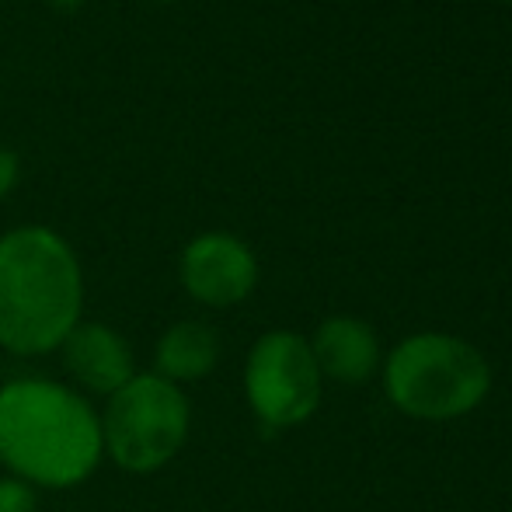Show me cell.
Instances as JSON below:
<instances>
[{"label": "cell", "mask_w": 512, "mask_h": 512, "mask_svg": "<svg viewBox=\"0 0 512 512\" xmlns=\"http://www.w3.org/2000/svg\"><path fill=\"white\" fill-rule=\"evenodd\" d=\"M102 415L74 387L21 377L0 387V464L32 488H77L102 464Z\"/></svg>", "instance_id": "1"}, {"label": "cell", "mask_w": 512, "mask_h": 512, "mask_svg": "<svg viewBox=\"0 0 512 512\" xmlns=\"http://www.w3.org/2000/svg\"><path fill=\"white\" fill-rule=\"evenodd\" d=\"M84 272L67 237L14 227L0 237V349L46 356L81 324Z\"/></svg>", "instance_id": "2"}, {"label": "cell", "mask_w": 512, "mask_h": 512, "mask_svg": "<svg viewBox=\"0 0 512 512\" xmlns=\"http://www.w3.org/2000/svg\"><path fill=\"white\" fill-rule=\"evenodd\" d=\"M391 405L418 422H453L471 415L492 391V366L474 342L450 331L401 338L384 359Z\"/></svg>", "instance_id": "3"}, {"label": "cell", "mask_w": 512, "mask_h": 512, "mask_svg": "<svg viewBox=\"0 0 512 512\" xmlns=\"http://www.w3.org/2000/svg\"><path fill=\"white\" fill-rule=\"evenodd\" d=\"M192 408L178 384L157 373H136L115 391L102 415V450L129 474H154L182 453Z\"/></svg>", "instance_id": "4"}, {"label": "cell", "mask_w": 512, "mask_h": 512, "mask_svg": "<svg viewBox=\"0 0 512 512\" xmlns=\"http://www.w3.org/2000/svg\"><path fill=\"white\" fill-rule=\"evenodd\" d=\"M324 377L310 342L297 331H265L244 363V398L265 429L304 425L321 408Z\"/></svg>", "instance_id": "5"}, {"label": "cell", "mask_w": 512, "mask_h": 512, "mask_svg": "<svg viewBox=\"0 0 512 512\" xmlns=\"http://www.w3.org/2000/svg\"><path fill=\"white\" fill-rule=\"evenodd\" d=\"M182 286L203 307H234L258 286V258L237 234L206 230L182 251Z\"/></svg>", "instance_id": "6"}, {"label": "cell", "mask_w": 512, "mask_h": 512, "mask_svg": "<svg viewBox=\"0 0 512 512\" xmlns=\"http://www.w3.org/2000/svg\"><path fill=\"white\" fill-rule=\"evenodd\" d=\"M60 349L70 377L91 394L112 398L136 377L133 345L102 321H81Z\"/></svg>", "instance_id": "7"}, {"label": "cell", "mask_w": 512, "mask_h": 512, "mask_svg": "<svg viewBox=\"0 0 512 512\" xmlns=\"http://www.w3.org/2000/svg\"><path fill=\"white\" fill-rule=\"evenodd\" d=\"M310 352L324 380L335 384H366L380 370V338L366 321L349 314H335L317 324Z\"/></svg>", "instance_id": "8"}, {"label": "cell", "mask_w": 512, "mask_h": 512, "mask_svg": "<svg viewBox=\"0 0 512 512\" xmlns=\"http://www.w3.org/2000/svg\"><path fill=\"white\" fill-rule=\"evenodd\" d=\"M220 363V335L206 321H178L157 338L154 373L171 384L203 380Z\"/></svg>", "instance_id": "9"}, {"label": "cell", "mask_w": 512, "mask_h": 512, "mask_svg": "<svg viewBox=\"0 0 512 512\" xmlns=\"http://www.w3.org/2000/svg\"><path fill=\"white\" fill-rule=\"evenodd\" d=\"M35 506H39V495L28 481L14 474L0 478V512H35Z\"/></svg>", "instance_id": "10"}, {"label": "cell", "mask_w": 512, "mask_h": 512, "mask_svg": "<svg viewBox=\"0 0 512 512\" xmlns=\"http://www.w3.org/2000/svg\"><path fill=\"white\" fill-rule=\"evenodd\" d=\"M21 182V157L11 147H0V199H7Z\"/></svg>", "instance_id": "11"}, {"label": "cell", "mask_w": 512, "mask_h": 512, "mask_svg": "<svg viewBox=\"0 0 512 512\" xmlns=\"http://www.w3.org/2000/svg\"><path fill=\"white\" fill-rule=\"evenodd\" d=\"M46 4L53 7V11H60V14H74V11H81L88 0H46Z\"/></svg>", "instance_id": "12"}, {"label": "cell", "mask_w": 512, "mask_h": 512, "mask_svg": "<svg viewBox=\"0 0 512 512\" xmlns=\"http://www.w3.org/2000/svg\"><path fill=\"white\" fill-rule=\"evenodd\" d=\"M154 4H175V0H154Z\"/></svg>", "instance_id": "13"}, {"label": "cell", "mask_w": 512, "mask_h": 512, "mask_svg": "<svg viewBox=\"0 0 512 512\" xmlns=\"http://www.w3.org/2000/svg\"><path fill=\"white\" fill-rule=\"evenodd\" d=\"M506 4H512V0H506Z\"/></svg>", "instance_id": "14"}]
</instances>
